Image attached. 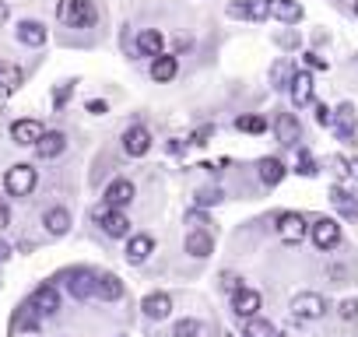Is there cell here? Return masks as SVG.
<instances>
[{"label":"cell","mask_w":358,"mask_h":337,"mask_svg":"<svg viewBox=\"0 0 358 337\" xmlns=\"http://www.w3.org/2000/svg\"><path fill=\"white\" fill-rule=\"evenodd\" d=\"M57 18L67 29H92L99 22V11H95L92 0H60V4H57Z\"/></svg>","instance_id":"1"},{"label":"cell","mask_w":358,"mask_h":337,"mask_svg":"<svg viewBox=\"0 0 358 337\" xmlns=\"http://www.w3.org/2000/svg\"><path fill=\"white\" fill-rule=\"evenodd\" d=\"M36 183H39V176H36V168H32L29 162H18V165H11L8 173H4V190H8V197H29V194L36 190Z\"/></svg>","instance_id":"2"},{"label":"cell","mask_w":358,"mask_h":337,"mask_svg":"<svg viewBox=\"0 0 358 337\" xmlns=\"http://www.w3.org/2000/svg\"><path fill=\"white\" fill-rule=\"evenodd\" d=\"M292 316L299 323H313V320H323L327 316V299L320 292H299L292 299Z\"/></svg>","instance_id":"3"},{"label":"cell","mask_w":358,"mask_h":337,"mask_svg":"<svg viewBox=\"0 0 358 337\" xmlns=\"http://www.w3.org/2000/svg\"><path fill=\"white\" fill-rule=\"evenodd\" d=\"M278 236H281V243L299 246V243L309 236V222H306V215H299V211H285V215H278Z\"/></svg>","instance_id":"4"},{"label":"cell","mask_w":358,"mask_h":337,"mask_svg":"<svg viewBox=\"0 0 358 337\" xmlns=\"http://www.w3.org/2000/svg\"><path fill=\"white\" fill-rule=\"evenodd\" d=\"M64 278H67V292H71V299H78V302L95 299V271H88V267H74V271H67Z\"/></svg>","instance_id":"5"},{"label":"cell","mask_w":358,"mask_h":337,"mask_svg":"<svg viewBox=\"0 0 358 337\" xmlns=\"http://www.w3.org/2000/svg\"><path fill=\"white\" fill-rule=\"evenodd\" d=\"M309 236H313V246L316 250H334L341 243V222L337 218H316L309 225Z\"/></svg>","instance_id":"6"},{"label":"cell","mask_w":358,"mask_h":337,"mask_svg":"<svg viewBox=\"0 0 358 337\" xmlns=\"http://www.w3.org/2000/svg\"><path fill=\"white\" fill-rule=\"evenodd\" d=\"M274 137H278V144H285V148H299V141H302V123H299V116H295V113H278V116H274Z\"/></svg>","instance_id":"7"},{"label":"cell","mask_w":358,"mask_h":337,"mask_svg":"<svg viewBox=\"0 0 358 337\" xmlns=\"http://www.w3.org/2000/svg\"><path fill=\"white\" fill-rule=\"evenodd\" d=\"M43 134H46V127L39 120H15L11 123V141L18 148H36L43 141Z\"/></svg>","instance_id":"8"},{"label":"cell","mask_w":358,"mask_h":337,"mask_svg":"<svg viewBox=\"0 0 358 337\" xmlns=\"http://www.w3.org/2000/svg\"><path fill=\"white\" fill-rule=\"evenodd\" d=\"M260 306H264V295L257 292V288H239L236 295H232V313L239 316V320H253L257 313H260Z\"/></svg>","instance_id":"9"},{"label":"cell","mask_w":358,"mask_h":337,"mask_svg":"<svg viewBox=\"0 0 358 337\" xmlns=\"http://www.w3.org/2000/svg\"><path fill=\"white\" fill-rule=\"evenodd\" d=\"M123 151H127L130 158H144V155L151 151V134H148V127H141V123L127 127V130H123Z\"/></svg>","instance_id":"10"},{"label":"cell","mask_w":358,"mask_h":337,"mask_svg":"<svg viewBox=\"0 0 358 337\" xmlns=\"http://www.w3.org/2000/svg\"><path fill=\"white\" fill-rule=\"evenodd\" d=\"M183 250H187L194 260H208V257L215 253V236H211L208 229H194V232H187Z\"/></svg>","instance_id":"11"},{"label":"cell","mask_w":358,"mask_h":337,"mask_svg":"<svg viewBox=\"0 0 358 337\" xmlns=\"http://www.w3.org/2000/svg\"><path fill=\"white\" fill-rule=\"evenodd\" d=\"M334 134H337V141H344V144H355V106L351 102H344V106H337L334 109Z\"/></svg>","instance_id":"12"},{"label":"cell","mask_w":358,"mask_h":337,"mask_svg":"<svg viewBox=\"0 0 358 337\" xmlns=\"http://www.w3.org/2000/svg\"><path fill=\"white\" fill-rule=\"evenodd\" d=\"M130 201H134V183L130 180H113L102 194V204H109L113 211H123Z\"/></svg>","instance_id":"13"},{"label":"cell","mask_w":358,"mask_h":337,"mask_svg":"<svg viewBox=\"0 0 358 337\" xmlns=\"http://www.w3.org/2000/svg\"><path fill=\"white\" fill-rule=\"evenodd\" d=\"M313 74L309 71H299V74H292V81H288V95H292V102L302 109V106H309L313 102Z\"/></svg>","instance_id":"14"},{"label":"cell","mask_w":358,"mask_h":337,"mask_svg":"<svg viewBox=\"0 0 358 337\" xmlns=\"http://www.w3.org/2000/svg\"><path fill=\"white\" fill-rule=\"evenodd\" d=\"M151 253H155V239H151L148 232H137V236H130V239H127V253H123V257H127V264H134V267H137V264H144Z\"/></svg>","instance_id":"15"},{"label":"cell","mask_w":358,"mask_h":337,"mask_svg":"<svg viewBox=\"0 0 358 337\" xmlns=\"http://www.w3.org/2000/svg\"><path fill=\"white\" fill-rule=\"evenodd\" d=\"M123 292H127V288H123V281H120L116 274H109V271L99 274V271H95V299H102V302H120Z\"/></svg>","instance_id":"16"},{"label":"cell","mask_w":358,"mask_h":337,"mask_svg":"<svg viewBox=\"0 0 358 337\" xmlns=\"http://www.w3.org/2000/svg\"><path fill=\"white\" fill-rule=\"evenodd\" d=\"M29 302L36 306L39 316H57V309H60V295H57L53 285H39V288L29 295Z\"/></svg>","instance_id":"17"},{"label":"cell","mask_w":358,"mask_h":337,"mask_svg":"<svg viewBox=\"0 0 358 337\" xmlns=\"http://www.w3.org/2000/svg\"><path fill=\"white\" fill-rule=\"evenodd\" d=\"M285 173H288L285 162H281V158H274V155H267V158H260V162H257V176H260V183H264V187H278V183L285 180Z\"/></svg>","instance_id":"18"},{"label":"cell","mask_w":358,"mask_h":337,"mask_svg":"<svg viewBox=\"0 0 358 337\" xmlns=\"http://www.w3.org/2000/svg\"><path fill=\"white\" fill-rule=\"evenodd\" d=\"M267 8H271V18H278L285 25H299L302 15H306L299 0H267Z\"/></svg>","instance_id":"19"},{"label":"cell","mask_w":358,"mask_h":337,"mask_svg":"<svg viewBox=\"0 0 358 337\" xmlns=\"http://www.w3.org/2000/svg\"><path fill=\"white\" fill-rule=\"evenodd\" d=\"M141 309H144L148 320H165L172 313V299H169V292H148L144 302H141Z\"/></svg>","instance_id":"20"},{"label":"cell","mask_w":358,"mask_h":337,"mask_svg":"<svg viewBox=\"0 0 358 337\" xmlns=\"http://www.w3.org/2000/svg\"><path fill=\"white\" fill-rule=\"evenodd\" d=\"M330 204L337 208L341 218H348V222L358 218V194H351V190H344V187H334V190H330Z\"/></svg>","instance_id":"21"},{"label":"cell","mask_w":358,"mask_h":337,"mask_svg":"<svg viewBox=\"0 0 358 337\" xmlns=\"http://www.w3.org/2000/svg\"><path fill=\"white\" fill-rule=\"evenodd\" d=\"M18 43H25V46H46V39H50V32H46V25L43 22H18Z\"/></svg>","instance_id":"22"},{"label":"cell","mask_w":358,"mask_h":337,"mask_svg":"<svg viewBox=\"0 0 358 337\" xmlns=\"http://www.w3.org/2000/svg\"><path fill=\"white\" fill-rule=\"evenodd\" d=\"M137 53L141 57H162L165 53V39H162V32L158 29H144V32H137Z\"/></svg>","instance_id":"23"},{"label":"cell","mask_w":358,"mask_h":337,"mask_svg":"<svg viewBox=\"0 0 358 337\" xmlns=\"http://www.w3.org/2000/svg\"><path fill=\"white\" fill-rule=\"evenodd\" d=\"M64 148H67V134L64 130H46L43 141L36 144V155L39 158H57V155H64Z\"/></svg>","instance_id":"24"},{"label":"cell","mask_w":358,"mask_h":337,"mask_svg":"<svg viewBox=\"0 0 358 337\" xmlns=\"http://www.w3.org/2000/svg\"><path fill=\"white\" fill-rule=\"evenodd\" d=\"M71 222H74V218H71V211H67V208H60V204H57V208H50V211L43 215V225H46V232H50V236H67V232H71Z\"/></svg>","instance_id":"25"},{"label":"cell","mask_w":358,"mask_h":337,"mask_svg":"<svg viewBox=\"0 0 358 337\" xmlns=\"http://www.w3.org/2000/svg\"><path fill=\"white\" fill-rule=\"evenodd\" d=\"M179 74V60L176 57H169V53H162V57H155L151 60V78L158 81V85H165V81H172Z\"/></svg>","instance_id":"26"},{"label":"cell","mask_w":358,"mask_h":337,"mask_svg":"<svg viewBox=\"0 0 358 337\" xmlns=\"http://www.w3.org/2000/svg\"><path fill=\"white\" fill-rule=\"evenodd\" d=\"M102 232H106L109 239H127V236H130V218H127L123 211H109V215L102 218Z\"/></svg>","instance_id":"27"},{"label":"cell","mask_w":358,"mask_h":337,"mask_svg":"<svg viewBox=\"0 0 358 337\" xmlns=\"http://www.w3.org/2000/svg\"><path fill=\"white\" fill-rule=\"evenodd\" d=\"M22 81H25V74H22V67H15V64H4L0 67V95H15L18 88H22Z\"/></svg>","instance_id":"28"},{"label":"cell","mask_w":358,"mask_h":337,"mask_svg":"<svg viewBox=\"0 0 358 337\" xmlns=\"http://www.w3.org/2000/svg\"><path fill=\"white\" fill-rule=\"evenodd\" d=\"M243 337H278V330H274V323H271V320H264V316H253V320H246V327H243Z\"/></svg>","instance_id":"29"},{"label":"cell","mask_w":358,"mask_h":337,"mask_svg":"<svg viewBox=\"0 0 358 337\" xmlns=\"http://www.w3.org/2000/svg\"><path fill=\"white\" fill-rule=\"evenodd\" d=\"M201 320H194V316H187V320H176V327H172V337H201Z\"/></svg>","instance_id":"30"},{"label":"cell","mask_w":358,"mask_h":337,"mask_svg":"<svg viewBox=\"0 0 358 337\" xmlns=\"http://www.w3.org/2000/svg\"><path fill=\"white\" fill-rule=\"evenodd\" d=\"M236 130H243V134H264L267 130V120L264 116H239L236 120Z\"/></svg>","instance_id":"31"},{"label":"cell","mask_w":358,"mask_h":337,"mask_svg":"<svg viewBox=\"0 0 358 337\" xmlns=\"http://www.w3.org/2000/svg\"><path fill=\"white\" fill-rule=\"evenodd\" d=\"M295 173H299V176H316V173H320L316 158H313L306 148H299V165H295Z\"/></svg>","instance_id":"32"},{"label":"cell","mask_w":358,"mask_h":337,"mask_svg":"<svg viewBox=\"0 0 358 337\" xmlns=\"http://www.w3.org/2000/svg\"><path fill=\"white\" fill-rule=\"evenodd\" d=\"M222 190L218 187H208V190H197V208H215V204H222Z\"/></svg>","instance_id":"33"},{"label":"cell","mask_w":358,"mask_h":337,"mask_svg":"<svg viewBox=\"0 0 358 337\" xmlns=\"http://www.w3.org/2000/svg\"><path fill=\"white\" fill-rule=\"evenodd\" d=\"M264 18H271L267 0H250V22H264Z\"/></svg>","instance_id":"34"},{"label":"cell","mask_w":358,"mask_h":337,"mask_svg":"<svg viewBox=\"0 0 358 337\" xmlns=\"http://www.w3.org/2000/svg\"><path fill=\"white\" fill-rule=\"evenodd\" d=\"M313 113H316V123H320V127H330V123H334V109H330V106L316 102V106H313Z\"/></svg>","instance_id":"35"},{"label":"cell","mask_w":358,"mask_h":337,"mask_svg":"<svg viewBox=\"0 0 358 337\" xmlns=\"http://www.w3.org/2000/svg\"><path fill=\"white\" fill-rule=\"evenodd\" d=\"M71 92H74V81H64V85H60L57 92H53V106L60 109V106H64V102L71 99Z\"/></svg>","instance_id":"36"},{"label":"cell","mask_w":358,"mask_h":337,"mask_svg":"<svg viewBox=\"0 0 358 337\" xmlns=\"http://www.w3.org/2000/svg\"><path fill=\"white\" fill-rule=\"evenodd\" d=\"M337 313H341V320H358V299L341 302V306H337Z\"/></svg>","instance_id":"37"},{"label":"cell","mask_w":358,"mask_h":337,"mask_svg":"<svg viewBox=\"0 0 358 337\" xmlns=\"http://www.w3.org/2000/svg\"><path fill=\"white\" fill-rule=\"evenodd\" d=\"M211 137H215V127H201V130H194V137H190V144H211Z\"/></svg>","instance_id":"38"},{"label":"cell","mask_w":358,"mask_h":337,"mask_svg":"<svg viewBox=\"0 0 358 337\" xmlns=\"http://www.w3.org/2000/svg\"><path fill=\"white\" fill-rule=\"evenodd\" d=\"M229 18H250V0H236V4H229Z\"/></svg>","instance_id":"39"},{"label":"cell","mask_w":358,"mask_h":337,"mask_svg":"<svg viewBox=\"0 0 358 337\" xmlns=\"http://www.w3.org/2000/svg\"><path fill=\"white\" fill-rule=\"evenodd\" d=\"M222 285H225V292H232V295H236V292L243 288V281H239L236 274H225V278H222Z\"/></svg>","instance_id":"40"},{"label":"cell","mask_w":358,"mask_h":337,"mask_svg":"<svg viewBox=\"0 0 358 337\" xmlns=\"http://www.w3.org/2000/svg\"><path fill=\"white\" fill-rule=\"evenodd\" d=\"M88 113H95V116H102V113H109V106H106L102 99H88Z\"/></svg>","instance_id":"41"},{"label":"cell","mask_w":358,"mask_h":337,"mask_svg":"<svg viewBox=\"0 0 358 337\" xmlns=\"http://www.w3.org/2000/svg\"><path fill=\"white\" fill-rule=\"evenodd\" d=\"M8 225H11V208H8L4 201H0V232H4Z\"/></svg>","instance_id":"42"},{"label":"cell","mask_w":358,"mask_h":337,"mask_svg":"<svg viewBox=\"0 0 358 337\" xmlns=\"http://www.w3.org/2000/svg\"><path fill=\"white\" fill-rule=\"evenodd\" d=\"M187 222H190L194 229H204V225H208V218H204L201 211H190V215H187Z\"/></svg>","instance_id":"43"},{"label":"cell","mask_w":358,"mask_h":337,"mask_svg":"<svg viewBox=\"0 0 358 337\" xmlns=\"http://www.w3.org/2000/svg\"><path fill=\"white\" fill-rule=\"evenodd\" d=\"M306 64H309V67H316V71H323V67H327V60H320L316 53H306Z\"/></svg>","instance_id":"44"},{"label":"cell","mask_w":358,"mask_h":337,"mask_svg":"<svg viewBox=\"0 0 358 337\" xmlns=\"http://www.w3.org/2000/svg\"><path fill=\"white\" fill-rule=\"evenodd\" d=\"M165 148H169V155H179V151H183V141H169Z\"/></svg>","instance_id":"45"},{"label":"cell","mask_w":358,"mask_h":337,"mask_svg":"<svg viewBox=\"0 0 358 337\" xmlns=\"http://www.w3.org/2000/svg\"><path fill=\"white\" fill-rule=\"evenodd\" d=\"M8 257H11V246H8V243H4V239H0V264H4V260H8Z\"/></svg>","instance_id":"46"},{"label":"cell","mask_w":358,"mask_h":337,"mask_svg":"<svg viewBox=\"0 0 358 337\" xmlns=\"http://www.w3.org/2000/svg\"><path fill=\"white\" fill-rule=\"evenodd\" d=\"M8 15H11V11H8V4H4V0H0V25L8 22Z\"/></svg>","instance_id":"47"},{"label":"cell","mask_w":358,"mask_h":337,"mask_svg":"<svg viewBox=\"0 0 358 337\" xmlns=\"http://www.w3.org/2000/svg\"><path fill=\"white\" fill-rule=\"evenodd\" d=\"M348 165H351V176H358V158H351Z\"/></svg>","instance_id":"48"},{"label":"cell","mask_w":358,"mask_h":337,"mask_svg":"<svg viewBox=\"0 0 358 337\" xmlns=\"http://www.w3.org/2000/svg\"><path fill=\"white\" fill-rule=\"evenodd\" d=\"M355 15H358V0H355Z\"/></svg>","instance_id":"49"},{"label":"cell","mask_w":358,"mask_h":337,"mask_svg":"<svg viewBox=\"0 0 358 337\" xmlns=\"http://www.w3.org/2000/svg\"><path fill=\"white\" fill-rule=\"evenodd\" d=\"M225 337H236V334H225Z\"/></svg>","instance_id":"50"},{"label":"cell","mask_w":358,"mask_h":337,"mask_svg":"<svg viewBox=\"0 0 358 337\" xmlns=\"http://www.w3.org/2000/svg\"><path fill=\"white\" fill-rule=\"evenodd\" d=\"M116 337H123V334H116Z\"/></svg>","instance_id":"51"}]
</instances>
